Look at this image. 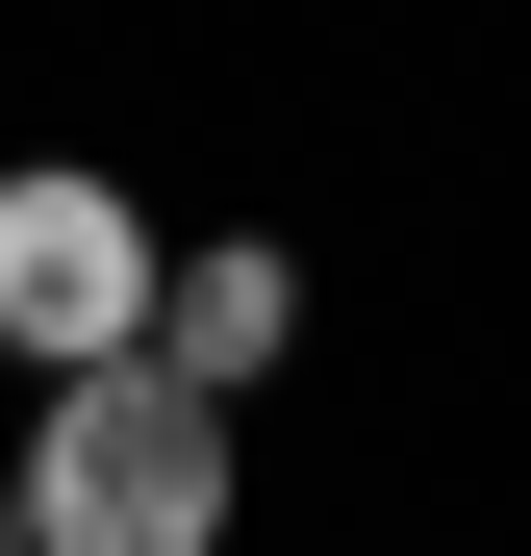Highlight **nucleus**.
I'll return each instance as SVG.
<instances>
[{
    "label": "nucleus",
    "instance_id": "f257e3e1",
    "mask_svg": "<svg viewBox=\"0 0 531 556\" xmlns=\"http://www.w3.org/2000/svg\"><path fill=\"white\" fill-rule=\"evenodd\" d=\"M228 380H177V354H51L26 405V556H228Z\"/></svg>",
    "mask_w": 531,
    "mask_h": 556
},
{
    "label": "nucleus",
    "instance_id": "20e7f679",
    "mask_svg": "<svg viewBox=\"0 0 531 556\" xmlns=\"http://www.w3.org/2000/svg\"><path fill=\"white\" fill-rule=\"evenodd\" d=\"M0 531H26V455H0Z\"/></svg>",
    "mask_w": 531,
    "mask_h": 556
},
{
    "label": "nucleus",
    "instance_id": "7ed1b4c3",
    "mask_svg": "<svg viewBox=\"0 0 531 556\" xmlns=\"http://www.w3.org/2000/svg\"><path fill=\"white\" fill-rule=\"evenodd\" d=\"M152 354L253 405V380L304 354V253H253V228H203V253H152Z\"/></svg>",
    "mask_w": 531,
    "mask_h": 556
},
{
    "label": "nucleus",
    "instance_id": "f03ea898",
    "mask_svg": "<svg viewBox=\"0 0 531 556\" xmlns=\"http://www.w3.org/2000/svg\"><path fill=\"white\" fill-rule=\"evenodd\" d=\"M152 203H127V177H76V152H26V177H0V354H26V380H51V354H127L152 329Z\"/></svg>",
    "mask_w": 531,
    "mask_h": 556
}]
</instances>
